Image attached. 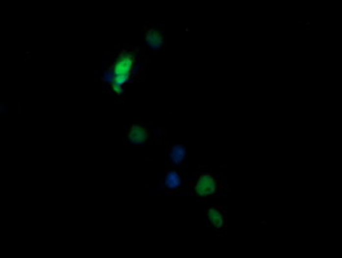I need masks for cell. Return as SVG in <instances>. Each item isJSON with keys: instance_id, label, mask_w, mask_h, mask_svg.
Listing matches in <instances>:
<instances>
[{"instance_id": "obj_1", "label": "cell", "mask_w": 342, "mask_h": 258, "mask_svg": "<svg viewBox=\"0 0 342 258\" xmlns=\"http://www.w3.org/2000/svg\"><path fill=\"white\" fill-rule=\"evenodd\" d=\"M140 70L138 58L134 52H125L123 50L117 60L114 61L110 70L103 75V80L111 84V88L118 95L122 94L123 87L129 82V79L134 78Z\"/></svg>"}, {"instance_id": "obj_2", "label": "cell", "mask_w": 342, "mask_h": 258, "mask_svg": "<svg viewBox=\"0 0 342 258\" xmlns=\"http://www.w3.org/2000/svg\"><path fill=\"white\" fill-rule=\"evenodd\" d=\"M195 192L200 196H208V195L216 194L219 190V181L212 174L205 173L199 177L196 184L194 186Z\"/></svg>"}, {"instance_id": "obj_3", "label": "cell", "mask_w": 342, "mask_h": 258, "mask_svg": "<svg viewBox=\"0 0 342 258\" xmlns=\"http://www.w3.org/2000/svg\"><path fill=\"white\" fill-rule=\"evenodd\" d=\"M184 184V177L182 174L178 172V170H170L166 176V180H164V184H163V188H167V190H178V188L182 186Z\"/></svg>"}, {"instance_id": "obj_4", "label": "cell", "mask_w": 342, "mask_h": 258, "mask_svg": "<svg viewBox=\"0 0 342 258\" xmlns=\"http://www.w3.org/2000/svg\"><path fill=\"white\" fill-rule=\"evenodd\" d=\"M147 140V131L141 124H134L129 133V141L134 145H142Z\"/></svg>"}, {"instance_id": "obj_5", "label": "cell", "mask_w": 342, "mask_h": 258, "mask_svg": "<svg viewBox=\"0 0 342 258\" xmlns=\"http://www.w3.org/2000/svg\"><path fill=\"white\" fill-rule=\"evenodd\" d=\"M146 42H147L150 48L159 49V48H162L163 44L162 34L156 31V30H154V28H150V30H147V34H146Z\"/></svg>"}, {"instance_id": "obj_6", "label": "cell", "mask_w": 342, "mask_h": 258, "mask_svg": "<svg viewBox=\"0 0 342 258\" xmlns=\"http://www.w3.org/2000/svg\"><path fill=\"white\" fill-rule=\"evenodd\" d=\"M170 156L173 164L182 163V162L185 160V158H186V149H185V146L182 145L173 146L172 149H171Z\"/></svg>"}, {"instance_id": "obj_7", "label": "cell", "mask_w": 342, "mask_h": 258, "mask_svg": "<svg viewBox=\"0 0 342 258\" xmlns=\"http://www.w3.org/2000/svg\"><path fill=\"white\" fill-rule=\"evenodd\" d=\"M209 219H211L212 225L216 227V229H220L222 227L223 222H225V218H223V214L221 213V211L216 208H209Z\"/></svg>"}]
</instances>
